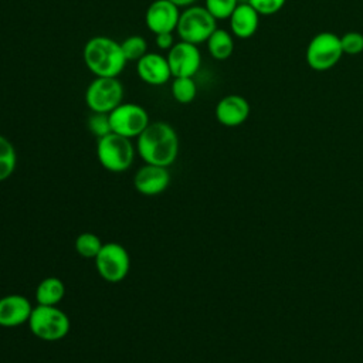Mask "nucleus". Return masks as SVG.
<instances>
[{
    "label": "nucleus",
    "mask_w": 363,
    "mask_h": 363,
    "mask_svg": "<svg viewBox=\"0 0 363 363\" xmlns=\"http://www.w3.org/2000/svg\"><path fill=\"white\" fill-rule=\"evenodd\" d=\"M31 333L45 342L64 339L69 332V318L57 305H37L28 319Z\"/></svg>",
    "instance_id": "nucleus-4"
},
{
    "label": "nucleus",
    "mask_w": 363,
    "mask_h": 363,
    "mask_svg": "<svg viewBox=\"0 0 363 363\" xmlns=\"http://www.w3.org/2000/svg\"><path fill=\"white\" fill-rule=\"evenodd\" d=\"M180 11L176 4L169 0H155L149 4L145 23L153 34L173 33L177 28Z\"/></svg>",
    "instance_id": "nucleus-11"
},
{
    "label": "nucleus",
    "mask_w": 363,
    "mask_h": 363,
    "mask_svg": "<svg viewBox=\"0 0 363 363\" xmlns=\"http://www.w3.org/2000/svg\"><path fill=\"white\" fill-rule=\"evenodd\" d=\"M169 1H172L177 7H189V6H193L196 3V0H169Z\"/></svg>",
    "instance_id": "nucleus-28"
},
{
    "label": "nucleus",
    "mask_w": 363,
    "mask_h": 363,
    "mask_svg": "<svg viewBox=\"0 0 363 363\" xmlns=\"http://www.w3.org/2000/svg\"><path fill=\"white\" fill-rule=\"evenodd\" d=\"M33 312L30 301L18 294H10L0 298V326L17 328L28 322Z\"/></svg>",
    "instance_id": "nucleus-14"
},
{
    "label": "nucleus",
    "mask_w": 363,
    "mask_h": 363,
    "mask_svg": "<svg viewBox=\"0 0 363 363\" xmlns=\"http://www.w3.org/2000/svg\"><path fill=\"white\" fill-rule=\"evenodd\" d=\"M123 99V85L116 77H95L85 91V104L91 112L109 113Z\"/></svg>",
    "instance_id": "nucleus-7"
},
{
    "label": "nucleus",
    "mask_w": 363,
    "mask_h": 363,
    "mask_svg": "<svg viewBox=\"0 0 363 363\" xmlns=\"http://www.w3.org/2000/svg\"><path fill=\"white\" fill-rule=\"evenodd\" d=\"M126 61H139L147 52V43L142 35H130L121 43Z\"/></svg>",
    "instance_id": "nucleus-22"
},
{
    "label": "nucleus",
    "mask_w": 363,
    "mask_h": 363,
    "mask_svg": "<svg viewBox=\"0 0 363 363\" xmlns=\"http://www.w3.org/2000/svg\"><path fill=\"white\" fill-rule=\"evenodd\" d=\"M343 54L357 55L363 52V34L359 31H347L340 37Z\"/></svg>",
    "instance_id": "nucleus-25"
},
{
    "label": "nucleus",
    "mask_w": 363,
    "mask_h": 363,
    "mask_svg": "<svg viewBox=\"0 0 363 363\" xmlns=\"http://www.w3.org/2000/svg\"><path fill=\"white\" fill-rule=\"evenodd\" d=\"M259 16H272L281 11L286 0H247Z\"/></svg>",
    "instance_id": "nucleus-26"
},
{
    "label": "nucleus",
    "mask_w": 363,
    "mask_h": 363,
    "mask_svg": "<svg viewBox=\"0 0 363 363\" xmlns=\"http://www.w3.org/2000/svg\"><path fill=\"white\" fill-rule=\"evenodd\" d=\"M251 112L250 102L237 94L223 96L216 105V119L227 128H235L242 125Z\"/></svg>",
    "instance_id": "nucleus-12"
},
{
    "label": "nucleus",
    "mask_w": 363,
    "mask_h": 363,
    "mask_svg": "<svg viewBox=\"0 0 363 363\" xmlns=\"http://www.w3.org/2000/svg\"><path fill=\"white\" fill-rule=\"evenodd\" d=\"M86 126L89 132L96 138H102L112 132L111 122H109V113H101V112H92L88 118Z\"/></svg>",
    "instance_id": "nucleus-24"
},
{
    "label": "nucleus",
    "mask_w": 363,
    "mask_h": 363,
    "mask_svg": "<svg viewBox=\"0 0 363 363\" xmlns=\"http://www.w3.org/2000/svg\"><path fill=\"white\" fill-rule=\"evenodd\" d=\"M228 20L231 34L241 40L252 37L259 26V14L248 1L238 3Z\"/></svg>",
    "instance_id": "nucleus-16"
},
{
    "label": "nucleus",
    "mask_w": 363,
    "mask_h": 363,
    "mask_svg": "<svg viewBox=\"0 0 363 363\" xmlns=\"http://www.w3.org/2000/svg\"><path fill=\"white\" fill-rule=\"evenodd\" d=\"M217 28V20L204 6H189L180 11L177 34L182 41L199 45L206 43Z\"/></svg>",
    "instance_id": "nucleus-5"
},
{
    "label": "nucleus",
    "mask_w": 363,
    "mask_h": 363,
    "mask_svg": "<svg viewBox=\"0 0 363 363\" xmlns=\"http://www.w3.org/2000/svg\"><path fill=\"white\" fill-rule=\"evenodd\" d=\"M169 183L170 173L167 167L147 163L138 169L133 177L135 189L143 196H157L169 187Z\"/></svg>",
    "instance_id": "nucleus-13"
},
{
    "label": "nucleus",
    "mask_w": 363,
    "mask_h": 363,
    "mask_svg": "<svg viewBox=\"0 0 363 363\" xmlns=\"http://www.w3.org/2000/svg\"><path fill=\"white\" fill-rule=\"evenodd\" d=\"M167 62L174 77H194L201 65V54L197 45L186 41H177L167 51Z\"/></svg>",
    "instance_id": "nucleus-10"
},
{
    "label": "nucleus",
    "mask_w": 363,
    "mask_h": 363,
    "mask_svg": "<svg viewBox=\"0 0 363 363\" xmlns=\"http://www.w3.org/2000/svg\"><path fill=\"white\" fill-rule=\"evenodd\" d=\"M65 296V285L57 277L44 278L35 288L37 305H58Z\"/></svg>",
    "instance_id": "nucleus-17"
},
{
    "label": "nucleus",
    "mask_w": 363,
    "mask_h": 363,
    "mask_svg": "<svg viewBox=\"0 0 363 363\" xmlns=\"http://www.w3.org/2000/svg\"><path fill=\"white\" fill-rule=\"evenodd\" d=\"M136 153L129 138L118 133H108L96 142V157L104 169L112 173H122L130 167Z\"/></svg>",
    "instance_id": "nucleus-3"
},
{
    "label": "nucleus",
    "mask_w": 363,
    "mask_h": 363,
    "mask_svg": "<svg viewBox=\"0 0 363 363\" xmlns=\"http://www.w3.org/2000/svg\"><path fill=\"white\" fill-rule=\"evenodd\" d=\"M136 74L145 84L153 86L163 85L173 77L167 58L157 52H146L136 61Z\"/></svg>",
    "instance_id": "nucleus-15"
},
{
    "label": "nucleus",
    "mask_w": 363,
    "mask_h": 363,
    "mask_svg": "<svg viewBox=\"0 0 363 363\" xmlns=\"http://www.w3.org/2000/svg\"><path fill=\"white\" fill-rule=\"evenodd\" d=\"M82 57L86 68L95 77H118L128 62L121 43L106 35L89 38L84 45Z\"/></svg>",
    "instance_id": "nucleus-2"
},
{
    "label": "nucleus",
    "mask_w": 363,
    "mask_h": 363,
    "mask_svg": "<svg viewBox=\"0 0 363 363\" xmlns=\"http://www.w3.org/2000/svg\"><path fill=\"white\" fill-rule=\"evenodd\" d=\"M109 122L113 133L129 139L138 138L150 123L146 109L133 102H122L111 111Z\"/></svg>",
    "instance_id": "nucleus-9"
},
{
    "label": "nucleus",
    "mask_w": 363,
    "mask_h": 363,
    "mask_svg": "<svg viewBox=\"0 0 363 363\" xmlns=\"http://www.w3.org/2000/svg\"><path fill=\"white\" fill-rule=\"evenodd\" d=\"M206 43L210 55L217 61L228 60L234 52V35L224 28H216Z\"/></svg>",
    "instance_id": "nucleus-18"
},
{
    "label": "nucleus",
    "mask_w": 363,
    "mask_h": 363,
    "mask_svg": "<svg viewBox=\"0 0 363 363\" xmlns=\"http://www.w3.org/2000/svg\"><path fill=\"white\" fill-rule=\"evenodd\" d=\"M17 164V153L13 143L3 135H0V182L7 180Z\"/></svg>",
    "instance_id": "nucleus-20"
},
{
    "label": "nucleus",
    "mask_w": 363,
    "mask_h": 363,
    "mask_svg": "<svg viewBox=\"0 0 363 363\" xmlns=\"http://www.w3.org/2000/svg\"><path fill=\"white\" fill-rule=\"evenodd\" d=\"M343 57L340 37L330 31L315 34L306 45L305 58L308 65L318 72L332 69Z\"/></svg>",
    "instance_id": "nucleus-6"
},
{
    "label": "nucleus",
    "mask_w": 363,
    "mask_h": 363,
    "mask_svg": "<svg viewBox=\"0 0 363 363\" xmlns=\"http://www.w3.org/2000/svg\"><path fill=\"white\" fill-rule=\"evenodd\" d=\"M75 251L82 257L88 259H95V257L99 254L102 248L101 238L94 233H81L75 240Z\"/></svg>",
    "instance_id": "nucleus-21"
},
{
    "label": "nucleus",
    "mask_w": 363,
    "mask_h": 363,
    "mask_svg": "<svg viewBox=\"0 0 363 363\" xmlns=\"http://www.w3.org/2000/svg\"><path fill=\"white\" fill-rule=\"evenodd\" d=\"M155 43L157 45L159 50H163V51H169L176 43H174V35L173 33H160V34H156L155 37Z\"/></svg>",
    "instance_id": "nucleus-27"
},
{
    "label": "nucleus",
    "mask_w": 363,
    "mask_h": 363,
    "mask_svg": "<svg viewBox=\"0 0 363 363\" xmlns=\"http://www.w3.org/2000/svg\"><path fill=\"white\" fill-rule=\"evenodd\" d=\"M238 3V0H206L204 7L216 20H224L233 14Z\"/></svg>",
    "instance_id": "nucleus-23"
},
{
    "label": "nucleus",
    "mask_w": 363,
    "mask_h": 363,
    "mask_svg": "<svg viewBox=\"0 0 363 363\" xmlns=\"http://www.w3.org/2000/svg\"><path fill=\"white\" fill-rule=\"evenodd\" d=\"M172 95L179 104H190L197 95V84L193 77H174L172 81Z\"/></svg>",
    "instance_id": "nucleus-19"
},
{
    "label": "nucleus",
    "mask_w": 363,
    "mask_h": 363,
    "mask_svg": "<svg viewBox=\"0 0 363 363\" xmlns=\"http://www.w3.org/2000/svg\"><path fill=\"white\" fill-rule=\"evenodd\" d=\"M95 267L104 281L116 284L129 274L130 257L122 244L106 242L95 257Z\"/></svg>",
    "instance_id": "nucleus-8"
},
{
    "label": "nucleus",
    "mask_w": 363,
    "mask_h": 363,
    "mask_svg": "<svg viewBox=\"0 0 363 363\" xmlns=\"http://www.w3.org/2000/svg\"><path fill=\"white\" fill-rule=\"evenodd\" d=\"M136 153L147 164L169 167L179 155V136L163 121L150 122L136 138Z\"/></svg>",
    "instance_id": "nucleus-1"
}]
</instances>
